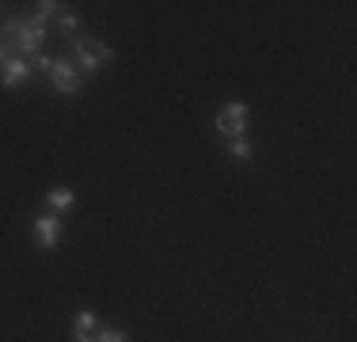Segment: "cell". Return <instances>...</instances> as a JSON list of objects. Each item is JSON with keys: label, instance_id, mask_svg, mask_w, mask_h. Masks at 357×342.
<instances>
[{"label": "cell", "instance_id": "obj_1", "mask_svg": "<svg viewBox=\"0 0 357 342\" xmlns=\"http://www.w3.org/2000/svg\"><path fill=\"white\" fill-rule=\"evenodd\" d=\"M4 38H12L8 46L15 50V54H42V46H46V27H42L38 20H8L4 23Z\"/></svg>", "mask_w": 357, "mask_h": 342}, {"label": "cell", "instance_id": "obj_2", "mask_svg": "<svg viewBox=\"0 0 357 342\" xmlns=\"http://www.w3.org/2000/svg\"><path fill=\"white\" fill-rule=\"evenodd\" d=\"M73 54H76V68H84V73H91V76L110 61V46L99 42V38H91V42L88 38H73Z\"/></svg>", "mask_w": 357, "mask_h": 342}, {"label": "cell", "instance_id": "obj_3", "mask_svg": "<svg viewBox=\"0 0 357 342\" xmlns=\"http://www.w3.org/2000/svg\"><path fill=\"white\" fill-rule=\"evenodd\" d=\"M251 122V110L243 107V103H228V107L217 110V133H225L228 141H236V137H243V130H248Z\"/></svg>", "mask_w": 357, "mask_h": 342}, {"label": "cell", "instance_id": "obj_4", "mask_svg": "<svg viewBox=\"0 0 357 342\" xmlns=\"http://www.w3.org/2000/svg\"><path fill=\"white\" fill-rule=\"evenodd\" d=\"M31 232H35V244L42 247V251H50V247L61 244L65 225H61V217H57V213H42V217L31 221Z\"/></svg>", "mask_w": 357, "mask_h": 342}, {"label": "cell", "instance_id": "obj_5", "mask_svg": "<svg viewBox=\"0 0 357 342\" xmlns=\"http://www.w3.org/2000/svg\"><path fill=\"white\" fill-rule=\"evenodd\" d=\"M46 76H50V84H54V88L61 91V96H76V91H80V73H76V65H73V61H65V57L50 65V73H46Z\"/></svg>", "mask_w": 357, "mask_h": 342}, {"label": "cell", "instance_id": "obj_6", "mask_svg": "<svg viewBox=\"0 0 357 342\" xmlns=\"http://www.w3.org/2000/svg\"><path fill=\"white\" fill-rule=\"evenodd\" d=\"M31 73H35L31 61H23V57H8V61L0 65V84H4V88H20L23 80H31Z\"/></svg>", "mask_w": 357, "mask_h": 342}, {"label": "cell", "instance_id": "obj_7", "mask_svg": "<svg viewBox=\"0 0 357 342\" xmlns=\"http://www.w3.org/2000/svg\"><path fill=\"white\" fill-rule=\"evenodd\" d=\"M91 331H99L96 312H91V308L76 312V320H73V335H76V342H88V339H91Z\"/></svg>", "mask_w": 357, "mask_h": 342}, {"label": "cell", "instance_id": "obj_8", "mask_svg": "<svg viewBox=\"0 0 357 342\" xmlns=\"http://www.w3.org/2000/svg\"><path fill=\"white\" fill-rule=\"evenodd\" d=\"M46 205H50V213L61 217L65 209H73V191H69V186H54V191L46 194Z\"/></svg>", "mask_w": 357, "mask_h": 342}, {"label": "cell", "instance_id": "obj_9", "mask_svg": "<svg viewBox=\"0 0 357 342\" xmlns=\"http://www.w3.org/2000/svg\"><path fill=\"white\" fill-rule=\"evenodd\" d=\"M57 15H61V4H54V0H42L38 12H35V20L42 23V27H46V23H50V20H57Z\"/></svg>", "mask_w": 357, "mask_h": 342}, {"label": "cell", "instance_id": "obj_10", "mask_svg": "<svg viewBox=\"0 0 357 342\" xmlns=\"http://www.w3.org/2000/svg\"><path fill=\"white\" fill-rule=\"evenodd\" d=\"M228 152H232V160H251V144H248V137H236V141H228Z\"/></svg>", "mask_w": 357, "mask_h": 342}, {"label": "cell", "instance_id": "obj_11", "mask_svg": "<svg viewBox=\"0 0 357 342\" xmlns=\"http://www.w3.org/2000/svg\"><path fill=\"white\" fill-rule=\"evenodd\" d=\"M96 342H130V335H126V331H118V327H99L96 331Z\"/></svg>", "mask_w": 357, "mask_h": 342}, {"label": "cell", "instance_id": "obj_12", "mask_svg": "<svg viewBox=\"0 0 357 342\" xmlns=\"http://www.w3.org/2000/svg\"><path fill=\"white\" fill-rule=\"evenodd\" d=\"M50 65H54V57H46V54L31 57V68H35V73H50Z\"/></svg>", "mask_w": 357, "mask_h": 342}, {"label": "cell", "instance_id": "obj_13", "mask_svg": "<svg viewBox=\"0 0 357 342\" xmlns=\"http://www.w3.org/2000/svg\"><path fill=\"white\" fill-rule=\"evenodd\" d=\"M57 27H61L65 34H76V15H69V12H61V15H57Z\"/></svg>", "mask_w": 357, "mask_h": 342}, {"label": "cell", "instance_id": "obj_14", "mask_svg": "<svg viewBox=\"0 0 357 342\" xmlns=\"http://www.w3.org/2000/svg\"><path fill=\"white\" fill-rule=\"evenodd\" d=\"M8 57H12V46H8V42H0V65H4Z\"/></svg>", "mask_w": 357, "mask_h": 342}, {"label": "cell", "instance_id": "obj_15", "mask_svg": "<svg viewBox=\"0 0 357 342\" xmlns=\"http://www.w3.org/2000/svg\"><path fill=\"white\" fill-rule=\"evenodd\" d=\"M88 342H91V339H88Z\"/></svg>", "mask_w": 357, "mask_h": 342}]
</instances>
